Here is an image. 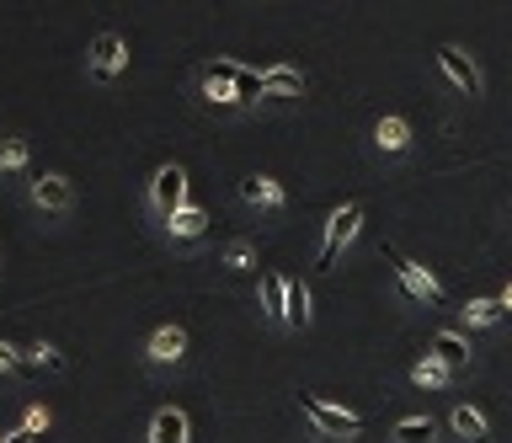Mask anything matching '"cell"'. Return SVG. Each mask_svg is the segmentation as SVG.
Masks as SVG:
<instances>
[{
	"mask_svg": "<svg viewBox=\"0 0 512 443\" xmlns=\"http://www.w3.org/2000/svg\"><path fill=\"white\" fill-rule=\"evenodd\" d=\"M48 422H54V411H48L43 401H27V411H22V433H48Z\"/></svg>",
	"mask_w": 512,
	"mask_h": 443,
	"instance_id": "cell-25",
	"label": "cell"
},
{
	"mask_svg": "<svg viewBox=\"0 0 512 443\" xmlns=\"http://www.w3.org/2000/svg\"><path fill=\"white\" fill-rule=\"evenodd\" d=\"M315 299H310V283L304 278H288V326L283 331H294V337H304L310 331V321H315Z\"/></svg>",
	"mask_w": 512,
	"mask_h": 443,
	"instance_id": "cell-17",
	"label": "cell"
},
{
	"mask_svg": "<svg viewBox=\"0 0 512 443\" xmlns=\"http://www.w3.org/2000/svg\"><path fill=\"white\" fill-rule=\"evenodd\" d=\"M438 363H448L454 374H464V369H475V342L464 337L459 326H443V331H432V347H427Z\"/></svg>",
	"mask_w": 512,
	"mask_h": 443,
	"instance_id": "cell-11",
	"label": "cell"
},
{
	"mask_svg": "<svg viewBox=\"0 0 512 443\" xmlns=\"http://www.w3.org/2000/svg\"><path fill=\"white\" fill-rule=\"evenodd\" d=\"M438 75L459 91V97H470V102L486 97V75H480V65L459 49V43H443V49H438Z\"/></svg>",
	"mask_w": 512,
	"mask_h": 443,
	"instance_id": "cell-8",
	"label": "cell"
},
{
	"mask_svg": "<svg viewBox=\"0 0 512 443\" xmlns=\"http://www.w3.org/2000/svg\"><path fill=\"white\" fill-rule=\"evenodd\" d=\"M27 363H22V347H11V342H0V374H22Z\"/></svg>",
	"mask_w": 512,
	"mask_h": 443,
	"instance_id": "cell-26",
	"label": "cell"
},
{
	"mask_svg": "<svg viewBox=\"0 0 512 443\" xmlns=\"http://www.w3.org/2000/svg\"><path fill=\"white\" fill-rule=\"evenodd\" d=\"M219 267H224V273H251V267H256V246L246 241V235L224 241V251H219Z\"/></svg>",
	"mask_w": 512,
	"mask_h": 443,
	"instance_id": "cell-23",
	"label": "cell"
},
{
	"mask_svg": "<svg viewBox=\"0 0 512 443\" xmlns=\"http://www.w3.org/2000/svg\"><path fill=\"white\" fill-rule=\"evenodd\" d=\"M160 230H166L176 246H192V241H203V235H208V214L198 209V203H187V209L176 214L171 225H160Z\"/></svg>",
	"mask_w": 512,
	"mask_h": 443,
	"instance_id": "cell-19",
	"label": "cell"
},
{
	"mask_svg": "<svg viewBox=\"0 0 512 443\" xmlns=\"http://www.w3.org/2000/svg\"><path fill=\"white\" fill-rule=\"evenodd\" d=\"M299 411L310 417V433H315V438L352 443V438L363 433V417H358V411L336 406V401H326V395H315V390H299Z\"/></svg>",
	"mask_w": 512,
	"mask_h": 443,
	"instance_id": "cell-2",
	"label": "cell"
},
{
	"mask_svg": "<svg viewBox=\"0 0 512 443\" xmlns=\"http://www.w3.org/2000/svg\"><path fill=\"white\" fill-rule=\"evenodd\" d=\"M390 443H443V422L438 417H400L390 427Z\"/></svg>",
	"mask_w": 512,
	"mask_h": 443,
	"instance_id": "cell-18",
	"label": "cell"
},
{
	"mask_svg": "<svg viewBox=\"0 0 512 443\" xmlns=\"http://www.w3.org/2000/svg\"><path fill=\"white\" fill-rule=\"evenodd\" d=\"M144 209H150L160 225H171V219L187 209V166H176V161L155 166L150 187H144Z\"/></svg>",
	"mask_w": 512,
	"mask_h": 443,
	"instance_id": "cell-5",
	"label": "cell"
},
{
	"mask_svg": "<svg viewBox=\"0 0 512 443\" xmlns=\"http://www.w3.org/2000/svg\"><path fill=\"white\" fill-rule=\"evenodd\" d=\"M240 203H246L251 214H283V209H288V193H283L278 177L251 171V177H240Z\"/></svg>",
	"mask_w": 512,
	"mask_h": 443,
	"instance_id": "cell-10",
	"label": "cell"
},
{
	"mask_svg": "<svg viewBox=\"0 0 512 443\" xmlns=\"http://www.w3.org/2000/svg\"><path fill=\"white\" fill-rule=\"evenodd\" d=\"M363 214H368V209H363L358 198H347L342 209H331V214H326V235H320V251H315V273H331L336 257H342V251L358 241Z\"/></svg>",
	"mask_w": 512,
	"mask_h": 443,
	"instance_id": "cell-3",
	"label": "cell"
},
{
	"mask_svg": "<svg viewBox=\"0 0 512 443\" xmlns=\"http://www.w3.org/2000/svg\"><path fill=\"white\" fill-rule=\"evenodd\" d=\"M187 347H192L187 326L166 321V326H155L150 337H144V363H150L155 374H166V369H182V363H187Z\"/></svg>",
	"mask_w": 512,
	"mask_h": 443,
	"instance_id": "cell-7",
	"label": "cell"
},
{
	"mask_svg": "<svg viewBox=\"0 0 512 443\" xmlns=\"http://www.w3.org/2000/svg\"><path fill=\"white\" fill-rule=\"evenodd\" d=\"M374 150L384 155V161L406 155V150H411V123H406V118H395V113H384V118L374 123Z\"/></svg>",
	"mask_w": 512,
	"mask_h": 443,
	"instance_id": "cell-16",
	"label": "cell"
},
{
	"mask_svg": "<svg viewBox=\"0 0 512 443\" xmlns=\"http://www.w3.org/2000/svg\"><path fill=\"white\" fill-rule=\"evenodd\" d=\"M256 305H262V321L272 331L288 326V278L283 273H262L256 278Z\"/></svg>",
	"mask_w": 512,
	"mask_h": 443,
	"instance_id": "cell-12",
	"label": "cell"
},
{
	"mask_svg": "<svg viewBox=\"0 0 512 443\" xmlns=\"http://www.w3.org/2000/svg\"><path fill=\"white\" fill-rule=\"evenodd\" d=\"M496 305H502V310H507V315H512V278H507V283H502V294H496Z\"/></svg>",
	"mask_w": 512,
	"mask_h": 443,
	"instance_id": "cell-27",
	"label": "cell"
},
{
	"mask_svg": "<svg viewBox=\"0 0 512 443\" xmlns=\"http://www.w3.org/2000/svg\"><path fill=\"white\" fill-rule=\"evenodd\" d=\"M27 203L48 219H64V214H75V182L64 171H38L27 182Z\"/></svg>",
	"mask_w": 512,
	"mask_h": 443,
	"instance_id": "cell-6",
	"label": "cell"
},
{
	"mask_svg": "<svg viewBox=\"0 0 512 443\" xmlns=\"http://www.w3.org/2000/svg\"><path fill=\"white\" fill-rule=\"evenodd\" d=\"M32 171V145L22 134H0V177H27Z\"/></svg>",
	"mask_w": 512,
	"mask_h": 443,
	"instance_id": "cell-20",
	"label": "cell"
},
{
	"mask_svg": "<svg viewBox=\"0 0 512 443\" xmlns=\"http://www.w3.org/2000/svg\"><path fill=\"white\" fill-rule=\"evenodd\" d=\"M6 443H32V433H22V427H16V433H6Z\"/></svg>",
	"mask_w": 512,
	"mask_h": 443,
	"instance_id": "cell-28",
	"label": "cell"
},
{
	"mask_svg": "<svg viewBox=\"0 0 512 443\" xmlns=\"http://www.w3.org/2000/svg\"><path fill=\"white\" fill-rule=\"evenodd\" d=\"M379 251H384V262H390V273H395V283H400V289H406V294L416 299V305H427V310H443V283L432 278V273H427L422 262H411L406 251L395 246V241H384Z\"/></svg>",
	"mask_w": 512,
	"mask_h": 443,
	"instance_id": "cell-4",
	"label": "cell"
},
{
	"mask_svg": "<svg viewBox=\"0 0 512 443\" xmlns=\"http://www.w3.org/2000/svg\"><path fill=\"white\" fill-rule=\"evenodd\" d=\"M507 214H512V198H507Z\"/></svg>",
	"mask_w": 512,
	"mask_h": 443,
	"instance_id": "cell-29",
	"label": "cell"
},
{
	"mask_svg": "<svg viewBox=\"0 0 512 443\" xmlns=\"http://www.w3.org/2000/svg\"><path fill=\"white\" fill-rule=\"evenodd\" d=\"M22 363H27V369H38V374H64V369H70V358H64L54 342H27Z\"/></svg>",
	"mask_w": 512,
	"mask_h": 443,
	"instance_id": "cell-22",
	"label": "cell"
},
{
	"mask_svg": "<svg viewBox=\"0 0 512 443\" xmlns=\"http://www.w3.org/2000/svg\"><path fill=\"white\" fill-rule=\"evenodd\" d=\"M411 385L416 390H443V385H454V369H448V363H438L432 353H422L411 363Z\"/></svg>",
	"mask_w": 512,
	"mask_h": 443,
	"instance_id": "cell-21",
	"label": "cell"
},
{
	"mask_svg": "<svg viewBox=\"0 0 512 443\" xmlns=\"http://www.w3.org/2000/svg\"><path fill=\"white\" fill-rule=\"evenodd\" d=\"M262 86H267V102H299L304 91H310V75L294 70V65H267Z\"/></svg>",
	"mask_w": 512,
	"mask_h": 443,
	"instance_id": "cell-15",
	"label": "cell"
},
{
	"mask_svg": "<svg viewBox=\"0 0 512 443\" xmlns=\"http://www.w3.org/2000/svg\"><path fill=\"white\" fill-rule=\"evenodd\" d=\"M448 433H454L459 443H491V422H486V411H480V406L454 401V406H448Z\"/></svg>",
	"mask_w": 512,
	"mask_h": 443,
	"instance_id": "cell-14",
	"label": "cell"
},
{
	"mask_svg": "<svg viewBox=\"0 0 512 443\" xmlns=\"http://www.w3.org/2000/svg\"><path fill=\"white\" fill-rule=\"evenodd\" d=\"M144 443H192V417L182 406H160L144 427Z\"/></svg>",
	"mask_w": 512,
	"mask_h": 443,
	"instance_id": "cell-13",
	"label": "cell"
},
{
	"mask_svg": "<svg viewBox=\"0 0 512 443\" xmlns=\"http://www.w3.org/2000/svg\"><path fill=\"white\" fill-rule=\"evenodd\" d=\"M123 70H128V43H123V33H96L91 49H86V75H91L96 86H107V81H118Z\"/></svg>",
	"mask_w": 512,
	"mask_h": 443,
	"instance_id": "cell-9",
	"label": "cell"
},
{
	"mask_svg": "<svg viewBox=\"0 0 512 443\" xmlns=\"http://www.w3.org/2000/svg\"><path fill=\"white\" fill-rule=\"evenodd\" d=\"M502 315H507V310L496 305V299H470V305L459 310V321H464V331H470V326H496Z\"/></svg>",
	"mask_w": 512,
	"mask_h": 443,
	"instance_id": "cell-24",
	"label": "cell"
},
{
	"mask_svg": "<svg viewBox=\"0 0 512 443\" xmlns=\"http://www.w3.org/2000/svg\"><path fill=\"white\" fill-rule=\"evenodd\" d=\"M192 97L214 113H251V107L267 102V86H262V70L240 65V59H203L192 70Z\"/></svg>",
	"mask_w": 512,
	"mask_h": 443,
	"instance_id": "cell-1",
	"label": "cell"
}]
</instances>
